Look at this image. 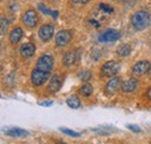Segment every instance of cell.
Wrapping results in <instances>:
<instances>
[{
    "label": "cell",
    "mask_w": 151,
    "mask_h": 144,
    "mask_svg": "<svg viewBox=\"0 0 151 144\" xmlns=\"http://www.w3.org/2000/svg\"><path fill=\"white\" fill-rule=\"evenodd\" d=\"M130 21L132 26L136 30H143L150 26L151 18L147 11H137L132 14Z\"/></svg>",
    "instance_id": "6da1fadb"
},
{
    "label": "cell",
    "mask_w": 151,
    "mask_h": 144,
    "mask_svg": "<svg viewBox=\"0 0 151 144\" xmlns=\"http://www.w3.org/2000/svg\"><path fill=\"white\" fill-rule=\"evenodd\" d=\"M55 65V59L50 55H42L36 62V69L44 72H51Z\"/></svg>",
    "instance_id": "7a4b0ae2"
},
{
    "label": "cell",
    "mask_w": 151,
    "mask_h": 144,
    "mask_svg": "<svg viewBox=\"0 0 151 144\" xmlns=\"http://www.w3.org/2000/svg\"><path fill=\"white\" fill-rule=\"evenodd\" d=\"M50 78V72H44L41 71L38 69H35L33 70L32 73H30V80H32V84L34 86H42L47 83V80Z\"/></svg>",
    "instance_id": "3957f363"
},
{
    "label": "cell",
    "mask_w": 151,
    "mask_h": 144,
    "mask_svg": "<svg viewBox=\"0 0 151 144\" xmlns=\"http://www.w3.org/2000/svg\"><path fill=\"white\" fill-rule=\"evenodd\" d=\"M120 70V64L114 62V60H108L106 62L102 68H101V74L104 77H114Z\"/></svg>",
    "instance_id": "277c9868"
},
{
    "label": "cell",
    "mask_w": 151,
    "mask_h": 144,
    "mask_svg": "<svg viewBox=\"0 0 151 144\" xmlns=\"http://www.w3.org/2000/svg\"><path fill=\"white\" fill-rule=\"evenodd\" d=\"M22 22L24 23V26H27L28 28H34L36 27L38 22V17L36 11L34 9H28L27 12H24V14L22 15Z\"/></svg>",
    "instance_id": "5b68a950"
},
{
    "label": "cell",
    "mask_w": 151,
    "mask_h": 144,
    "mask_svg": "<svg viewBox=\"0 0 151 144\" xmlns=\"http://www.w3.org/2000/svg\"><path fill=\"white\" fill-rule=\"evenodd\" d=\"M54 33H55V28H54L52 24H49V23L41 26L40 29H38V36L43 42L50 41L54 36Z\"/></svg>",
    "instance_id": "8992f818"
},
{
    "label": "cell",
    "mask_w": 151,
    "mask_h": 144,
    "mask_svg": "<svg viewBox=\"0 0 151 144\" xmlns=\"http://www.w3.org/2000/svg\"><path fill=\"white\" fill-rule=\"evenodd\" d=\"M151 69V64L148 60H141V62H137L134 66H132V74L134 76H137V77H141L145 73L150 71Z\"/></svg>",
    "instance_id": "52a82bcc"
},
{
    "label": "cell",
    "mask_w": 151,
    "mask_h": 144,
    "mask_svg": "<svg viewBox=\"0 0 151 144\" xmlns=\"http://www.w3.org/2000/svg\"><path fill=\"white\" fill-rule=\"evenodd\" d=\"M79 56H80V50H70L63 57V63L66 68H71L79 60Z\"/></svg>",
    "instance_id": "ba28073f"
},
{
    "label": "cell",
    "mask_w": 151,
    "mask_h": 144,
    "mask_svg": "<svg viewBox=\"0 0 151 144\" xmlns=\"http://www.w3.org/2000/svg\"><path fill=\"white\" fill-rule=\"evenodd\" d=\"M121 37L120 32L115 30V29H108L106 32H104L101 35L99 36V42L106 43V42H115Z\"/></svg>",
    "instance_id": "9c48e42d"
},
{
    "label": "cell",
    "mask_w": 151,
    "mask_h": 144,
    "mask_svg": "<svg viewBox=\"0 0 151 144\" xmlns=\"http://www.w3.org/2000/svg\"><path fill=\"white\" fill-rule=\"evenodd\" d=\"M121 85L122 84H121L120 78H113V79H111L106 84V86H105V94L106 95H113V94H115V92L121 87Z\"/></svg>",
    "instance_id": "30bf717a"
},
{
    "label": "cell",
    "mask_w": 151,
    "mask_h": 144,
    "mask_svg": "<svg viewBox=\"0 0 151 144\" xmlns=\"http://www.w3.org/2000/svg\"><path fill=\"white\" fill-rule=\"evenodd\" d=\"M71 41V33L69 30H60L56 35V45L64 47Z\"/></svg>",
    "instance_id": "8fae6325"
},
{
    "label": "cell",
    "mask_w": 151,
    "mask_h": 144,
    "mask_svg": "<svg viewBox=\"0 0 151 144\" xmlns=\"http://www.w3.org/2000/svg\"><path fill=\"white\" fill-rule=\"evenodd\" d=\"M35 51H36L35 44H33L30 42L22 44L21 48H20V55L23 58H30V57H33L34 54H35Z\"/></svg>",
    "instance_id": "7c38bea8"
},
{
    "label": "cell",
    "mask_w": 151,
    "mask_h": 144,
    "mask_svg": "<svg viewBox=\"0 0 151 144\" xmlns=\"http://www.w3.org/2000/svg\"><path fill=\"white\" fill-rule=\"evenodd\" d=\"M138 86V81L135 79V78H130L128 80H126L122 85H121V90L123 93H130L137 89Z\"/></svg>",
    "instance_id": "4fadbf2b"
},
{
    "label": "cell",
    "mask_w": 151,
    "mask_h": 144,
    "mask_svg": "<svg viewBox=\"0 0 151 144\" xmlns=\"http://www.w3.org/2000/svg\"><path fill=\"white\" fill-rule=\"evenodd\" d=\"M62 87V80L59 78V76H52L50 81H49V85H48V91L50 93H56L57 91H59V89Z\"/></svg>",
    "instance_id": "5bb4252c"
},
{
    "label": "cell",
    "mask_w": 151,
    "mask_h": 144,
    "mask_svg": "<svg viewBox=\"0 0 151 144\" xmlns=\"http://www.w3.org/2000/svg\"><path fill=\"white\" fill-rule=\"evenodd\" d=\"M22 35H23V30L20 28V27H15L12 29L11 34H9V42L12 44H17L19 43L20 40L22 38Z\"/></svg>",
    "instance_id": "9a60e30c"
},
{
    "label": "cell",
    "mask_w": 151,
    "mask_h": 144,
    "mask_svg": "<svg viewBox=\"0 0 151 144\" xmlns=\"http://www.w3.org/2000/svg\"><path fill=\"white\" fill-rule=\"evenodd\" d=\"M5 132L6 135L12 136V137H27L28 136V131L24 129H20V128H11L6 130Z\"/></svg>",
    "instance_id": "2e32d148"
},
{
    "label": "cell",
    "mask_w": 151,
    "mask_h": 144,
    "mask_svg": "<svg viewBox=\"0 0 151 144\" xmlns=\"http://www.w3.org/2000/svg\"><path fill=\"white\" fill-rule=\"evenodd\" d=\"M116 53H117L119 56H121V57H126V56H128V55L132 53V48H130L129 44H121L117 48Z\"/></svg>",
    "instance_id": "e0dca14e"
},
{
    "label": "cell",
    "mask_w": 151,
    "mask_h": 144,
    "mask_svg": "<svg viewBox=\"0 0 151 144\" xmlns=\"http://www.w3.org/2000/svg\"><path fill=\"white\" fill-rule=\"evenodd\" d=\"M79 93H80L81 95H84V96H90V95L93 93V86H92L90 83H85V84L80 87Z\"/></svg>",
    "instance_id": "ac0fdd59"
},
{
    "label": "cell",
    "mask_w": 151,
    "mask_h": 144,
    "mask_svg": "<svg viewBox=\"0 0 151 144\" xmlns=\"http://www.w3.org/2000/svg\"><path fill=\"white\" fill-rule=\"evenodd\" d=\"M66 104H68V106L71 108H73V109H76V108H79L80 107V100L78 99V96H76V95H72V96H70L68 100H66Z\"/></svg>",
    "instance_id": "d6986e66"
},
{
    "label": "cell",
    "mask_w": 151,
    "mask_h": 144,
    "mask_svg": "<svg viewBox=\"0 0 151 144\" xmlns=\"http://www.w3.org/2000/svg\"><path fill=\"white\" fill-rule=\"evenodd\" d=\"M60 131H63L64 134L69 135V136H72V137H79L80 134L77 132L75 130H71V129H68V128H60Z\"/></svg>",
    "instance_id": "ffe728a7"
},
{
    "label": "cell",
    "mask_w": 151,
    "mask_h": 144,
    "mask_svg": "<svg viewBox=\"0 0 151 144\" xmlns=\"http://www.w3.org/2000/svg\"><path fill=\"white\" fill-rule=\"evenodd\" d=\"M0 27H1V35H5L7 28H8V22H7V19L1 18L0 20Z\"/></svg>",
    "instance_id": "44dd1931"
},
{
    "label": "cell",
    "mask_w": 151,
    "mask_h": 144,
    "mask_svg": "<svg viewBox=\"0 0 151 144\" xmlns=\"http://www.w3.org/2000/svg\"><path fill=\"white\" fill-rule=\"evenodd\" d=\"M79 78L83 80V81H87L90 78H91V72L85 70V71H81L79 73Z\"/></svg>",
    "instance_id": "7402d4cb"
},
{
    "label": "cell",
    "mask_w": 151,
    "mask_h": 144,
    "mask_svg": "<svg viewBox=\"0 0 151 144\" xmlns=\"http://www.w3.org/2000/svg\"><path fill=\"white\" fill-rule=\"evenodd\" d=\"M100 9L104 11L105 13H113V7H111L109 5H106V4H100Z\"/></svg>",
    "instance_id": "603a6c76"
},
{
    "label": "cell",
    "mask_w": 151,
    "mask_h": 144,
    "mask_svg": "<svg viewBox=\"0 0 151 144\" xmlns=\"http://www.w3.org/2000/svg\"><path fill=\"white\" fill-rule=\"evenodd\" d=\"M127 128H128V129H130V130H132L134 132H141V131H142L139 127L135 126V125H128V126H127Z\"/></svg>",
    "instance_id": "cb8c5ba5"
},
{
    "label": "cell",
    "mask_w": 151,
    "mask_h": 144,
    "mask_svg": "<svg viewBox=\"0 0 151 144\" xmlns=\"http://www.w3.org/2000/svg\"><path fill=\"white\" fill-rule=\"evenodd\" d=\"M38 7L42 9V12H44L45 14H52V12H49V9H47L45 7H44V5H42V4H40L38 5Z\"/></svg>",
    "instance_id": "d4e9b609"
},
{
    "label": "cell",
    "mask_w": 151,
    "mask_h": 144,
    "mask_svg": "<svg viewBox=\"0 0 151 144\" xmlns=\"http://www.w3.org/2000/svg\"><path fill=\"white\" fill-rule=\"evenodd\" d=\"M73 4H87L90 0H71Z\"/></svg>",
    "instance_id": "484cf974"
},
{
    "label": "cell",
    "mask_w": 151,
    "mask_h": 144,
    "mask_svg": "<svg viewBox=\"0 0 151 144\" xmlns=\"http://www.w3.org/2000/svg\"><path fill=\"white\" fill-rule=\"evenodd\" d=\"M52 104H54L52 101H44V102H41L40 105H41V106H51Z\"/></svg>",
    "instance_id": "4316f807"
},
{
    "label": "cell",
    "mask_w": 151,
    "mask_h": 144,
    "mask_svg": "<svg viewBox=\"0 0 151 144\" xmlns=\"http://www.w3.org/2000/svg\"><path fill=\"white\" fill-rule=\"evenodd\" d=\"M90 22H91V23H93V24L96 26V27H99V26H100V23H99V22H96V21H94L93 19H91V20H90Z\"/></svg>",
    "instance_id": "83f0119b"
},
{
    "label": "cell",
    "mask_w": 151,
    "mask_h": 144,
    "mask_svg": "<svg viewBox=\"0 0 151 144\" xmlns=\"http://www.w3.org/2000/svg\"><path fill=\"white\" fill-rule=\"evenodd\" d=\"M147 96H148V98H149V99L151 100V86L149 87V90H148V93H147Z\"/></svg>",
    "instance_id": "f1b7e54d"
},
{
    "label": "cell",
    "mask_w": 151,
    "mask_h": 144,
    "mask_svg": "<svg viewBox=\"0 0 151 144\" xmlns=\"http://www.w3.org/2000/svg\"><path fill=\"white\" fill-rule=\"evenodd\" d=\"M51 15H54V18L56 19V18H57V15H58V13H57V12H54V13H52Z\"/></svg>",
    "instance_id": "f546056e"
},
{
    "label": "cell",
    "mask_w": 151,
    "mask_h": 144,
    "mask_svg": "<svg viewBox=\"0 0 151 144\" xmlns=\"http://www.w3.org/2000/svg\"><path fill=\"white\" fill-rule=\"evenodd\" d=\"M148 73H149V76H150V77H151V69H150V71L148 72Z\"/></svg>",
    "instance_id": "4dcf8cb0"
},
{
    "label": "cell",
    "mask_w": 151,
    "mask_h": 144,
    "mask_svg": "<svg viewBox=\"0 0 151 144\" xmlns=\"http://www.w3.org/2000/svg\"><path fill=\"white\" fill-rule=\"evenodd\" d=\"M57 144H63V143H57Z\"/></svg>",
    "instance_id": "1f68e13d"
}]
</instances>
